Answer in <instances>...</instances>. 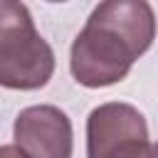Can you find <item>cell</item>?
<instances>
[{"label":"cell","mask_w":158,"mask_h":158,"mask_svg":"<svg viewBox=\"0 0 158 158\" xmlns=\"http://www.w3.org/2000/svg\"><path fill=\"white\" fill-rule=\"evenodd\" d=\"M156 37V12L143 0H109L94 7L72 42V77L89 89L111 86L131 72Z\"/></svg>","instance_id":"cell-1"},{"label":"cell","mask_w":158,"mask_h":158,"mask_svg":"<svg viewBox=\"0 0 158 158\" xmlns=\"http://www.w3.org/2000/svg\"><path fill=\"white\" fill-rule=\"evenodd\" d=\"M54 74V52L35 30L27 5L0 0V86L40 89Z\"/></svg>","instance_id":"cell-2"},{"label":"cell","mask_w":158,"mask_h":158,"mask_svg":"<svg viewBox=\"0 0 158 158\" xmlns=\"http://www.w3.org/2000/svg\"><path fill=\"white\" fill-rule=\"evenodd\" d=\"M89 158H156L143 114L121 101L96 106L86 118Z\"/></svg>","instance_id":"cell-3"},{"label":"cell","mask_w":158,"mask_h":158,"mask_svg":"<svg viewBox=\"0 0 158 158\" xmlns=\"http://www.w3.org/2000/svg\"><path fill=\"white\" fill-rule=\"evenodd\" d=\"M15 146L27 158H72L74 133L69 116L52 106H27L15 118Z\"/></svg>","instance_id":"cell-4"},{"label":"cell","mask_w":158,"mask_h":158,"mask_svg":"<svg viewBox=\"0 0 158 158\" xmlns=\"http://www.w3.org/2000/svg\"><path fill=\"white\" fill-rule=\"evenodd\" d=\"M0 158H27L17 146H0Z\"/></svg>","instance_id":"cell-5"}]
</instances>
